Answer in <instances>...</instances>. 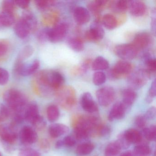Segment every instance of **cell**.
I'll return each mask as SVG.
<instances>
[{
    "mask_svg": "<svg viewBox=\"0 0 156 156\" xmlns=\"http://www.w3.org/2000/svg\"><path fill=\"white\" fill-rule=\"evenodd\" d=\"M3 98L9 108L14 111L15 114L24 115L27 106V99L20 91L15 89H9L4 94Z\"/></svg>",
    "mask_w": 156,
    "mask_h": 156,
    "instance_id": "cell-1",
    "label": "cell"
},
{
    "mask_svg": "<svg viewBox=\"0 0 156 156\" xmlns=\"http://www.w3.org/2000/svg\"><path fill=\"white\" fill-rule=\"evenodd\" d=\"M37 83L43 88L52 90H58L65 82L63 76L57 71H45L39 73L37 76Z\"/></svg>",
    "mask_w": 156,
    "mask_h": 156,
    "instance_id": "cell-2",
    "label": "cell"
},
{
    "mask_svg": "<svg viewBox=\"0 0 156 156\" xmlns=\"http://www.w3.org/2000/svg\"><path fill=\"white\" fill-rule=\"evenodd\" d=\"M151 73L146 69H140L130 74L128 77V83L131 89H138L147 83Z\"/></svg>",
    "mask_w": 156,
    "mask_h": 156,
    "instance_id": "cell-3",
    "label": "cell"
},
{
    "mask_svg": "<svg viewBox=\"0 0 156 156\" xmlns=\"http://www.w3.org/2000/svg\"><path fill=\"white\" fill-rule=\"evenodd\" d=\"M133 70V66L126 61H118L108 72V76L111 80H117L129 76Z\"/></svg>",
    "mask_w": 156,
    "mask_h": 156,
    "instance_id": "cell-4",
    "label": "cell"
},
{
    "mask_svg": "<svg viewBox=\"0 0 156 156\" xmlns=\"http://www.w3.org/2000/svg\"><path fill=\"white\" fill-rule=\"evenodd\" d=\"M68 30L67 23H56L52 28L47 30L48 40L52 43L60 42L66 36Z\"/></svg>",
    "mask_w": 156,
    "mask_h": 156,
    "instance_id": "cell-5",
    "label": "cell"
},
{
    "mask_svg": "<svg viewBox=\"0 0 156 156\" xmlns=\"http://www.w3.org/2000/svg\"><path fill=\"white\" fill-rule=\"evenodd\" d=\"M115 54L119 58L126 60H132L136 57L138 51L132 44H119L114 49Z\"/></svg>",
    "mask_w": 156,
    "mask_h": 156,
    "instance_id": "cell-6",
    "label": "cell"
},
{
    "mask_svg": "<svg viewBox=\"0 0 156 156\" xmlns=\"http://www.w3.org/2000/svg\"><path fill=\"white\" fill-rule=\"evenodd\" d=\"M96 95L100 105L107 107L115 100V92L111 87H104L97 91Z\"/></svg>",
    "mask_w": 156,
    "mask_h": 156,
    "instance_id": "cell-7",
    "label": "cell"
},
{
    "mask_svg": "<svg viewBox=\"0 0 156 156\" xmlns=\"http://www.w3.org/2000/svg\"><path fill=\"white\" fill-rule=\"evenodd\" d=\"M153 39L151 34L147 32L139 33L134 37L132 44L136 48L138 51L147 49L151 46Z\"/></svg>",
    "mask_w": 156,
    "mask_h": 156,
    "instance_id": "cell-8",
    "label": "cell"
},
{
    "mask_svg": "<svg viewBox=\"0 0 156 156\" xmlns=\"http://www.w3.org/2000/svg\"><path fill=\"white\" fill-rule=\"evenodd\" d=\"M14 126L5 124L0 126V138L7 144H13L19 136Z\"/></svg>",
    "mask_w": 156,
    "mask_h": 156,
    "instance_id": "cell-9",
    "label": "cell"
},
{
    "mask_svg": "<svg viewBox=\"0 0 156 156\" xmlns=\"http://www.w3.org/2000/svg\"><path fill=\"white\" fill-rule=\"evenodd\" d=\"M19 137L23 144L31 145L37 141L38 135L32 127L25 126L22 128L20 131Z\"/></svg>",
    "mask_w": 156,
    "mask_h": 156,
    "instance_id": "cell-10",
    "label": "cell"
},
{
    "mask_svg": "<svg viewBox=\"0 0 156 156\" xmlns=\"http://www.w3.org/2000/svg\"><path fill=\"white\" fill-rule=\"evenodd\" d=\"M105 31L99 22H95L91 28L86 32L85 38L87 41L91 42H97L104 38Z\"/></svg>",
    "mask_w": 156,
    "mask_h": 156,
    "instance_id": "cell-11",
    "label": "cell"
},
{
    "mask_svg": "<svg viewBox=\"0 0 156 156\" xmlns=\"http://www.w3.org/2000/svg\"><path fill=\"white\" fill-rule=\"evenodd\" d=\"M40 66V61L35 60L30 63L16 64V69L19 74L22 76H27L35 73Z\"/></svg>",
    "mask_w": 156,
    "mask_h": 156,
    "instance_id": "cell-12",
    "label": "cell"
},
{
    "mask_svg": "<svg viewBox=\"0 0 156 156\" xmlns=\"http://www.w3.org/2000/svg\"><path fill=\"white\" fill-rule=\"evenodd\" d=\"M129 13L134 17H141L147 12V7L144 2L139 0H134L128 2Z\"/></svg>",
    "mask_w": 156,
    "mask_h": 156,
    "instance_id": "cell-13",
    "label": "cell"
},
{
    "mask_svg": "<svg viewBox=\"0 0 156 156\" xmlns=\"http://www.w3.org/2000/svg\"><path fill=\"white\" fill-rule=\"evenodd\" d=\"M81 105L82 108L89 113L97 112L98 107L93 99V97L88 92L84 93L81 98Z\"/></svg>",
    "mask_w": 156,
    "mask_h": 156,
    "instance_id": "cell-14",
    "label": "cell"
},
{
    "mask_svg": "<svg viewBox=\"0 0 156 156\" xmlns=\"http://www.w3.org/2000/svg\"><path fill=\"white\" fill-rule=\"evenodd\" d=\"M73 17L76 22L79 25H83L89 22L90 14L87 9L82 6H78L75 9Z\"/></svg>",
    "mask_w": 156,
    "mask_h": 156,
    "instance_id": "cell-15",
    "label": "cell"
},
{
    "mask_svg": "<svg viewBox=\"0 0 156 156\" xmlns=\"http://www.w3.org/2000/svg\"><path fill=\"white\" fill-rule=\"evenodd\" d=\"M127 112L122 102H117L114 104L109 112L108 119L109 121H113L115 119H122L125 117Z\"/></svg>",
    "mask_w": 156,
    "mask_h": 156,
    "instance_id": "cell-16",
    "label": "cell"
},
{
    "mask_svg": "<svg viewBox=\"0 0 156 156\" xmlns=\"http://www.w3.org/2000/svg\"><path fill=\"white\" fill-rule=\"evenodd\" d=\"M24 119L32 124L40 117L39 108L35 103H31L27 105L24 112Z\"/></svg>",
    "mask_w": 156,
    "mask_h": 156,
    "instance_id": "cell-17",
    "label": "cell"
},
{
    "mask_svg": "<svg viewBox=\"0 0 156 156\" xmlns=\"http://www.w3.org/2000/svg\"><path fill=\"white\" fill-rule=\"evenodd\" d=\"M123 100L122 103L126 108L127 111H129L137 98V94L133 89L127 88L122 92Z\"/></svg>",
    "mask_w": 156,
    "mask_h": 156,
    "instance_id": "cell-18",
    "label": "cell"
},
{
    "mask_svg": "<svg viewBox=\"0 0 156 156\" xmlns=\"http://www.w3.org/2000/svg\"><path fill=\"white\" fill-rule=\"evenodd\" d=\"M75 93L73 87H66L61 89L59 95L68 106H73L75 104Z\"/></svg>",
    "mask_w": 156,
    "mask_h": 156,
    "instance_id": "cell-19",
    "label": "cell"
},
{
    "mask_svg": "<svg viewBox=\"0 0 156 156\" xmlns=\"http://www.w3.org/2000/svg\"><path fill=\"white\" fill-rule=\"evenodd\" d=\"M69 128L67 126L60 123H54L50 125L49 133L53 138H57L63 136L69 132Z\"/></svg>",
    "mask_w": 156,
    "mask_h": 156,
    "instance_id": "cell-20",
    "label": "cell"
},
{
    "mask_svg": "<svg viewBox=\"0 0 156 156\" xmlns=\"http://www.w3.org/2000/svg\"><path fill=\"white\" fill-rule=\"evenodd\" d=\"M14 32L19 38L24 39L28 37L31 30L28 24L22 19H21L15 24Z\"/></svg>",
    "mask_w": 156,
    "mask_h": 156,
    "instance_id": "cell-21",
    "label": "cell"
},
{
    "mask_svg": "<svg viewBox=\"0 0 156 156\" xmlns=\"http://www.w3.org/2000/svg\"><path fill=\"white\" fill-rule=\"evenodd\" d=\"M108 1H94L88 3L89 10L97 17L96 20H100V12L105 7H108Z\"/></svg>",
    "mask_w": 156,
    "mask_h": 156,
    "instance_id": "cell-22",
    "label": "cell"
},
{
    "mask_svg": "<svg viewBox=\"0 0 156 156\" xmlns=\"http://www.w3.org/2000/svg\"><path fill=\"white\" fill-rule=\"evenodd\" d=\"M124 135L130 144H137L142 140V134L134 129H129L124 131Z\"/></svg>",
    "mask_w": 156,
    "mask_h": 156,
    "instance_id": "cell-23",
    "label": "cell"
},
{
    "mask_svg": "<svg viewBox=\"0 0 156 156\" xmlns=\"http://www.w3.org/2000/svg\"><path fill=\"white\" fill-rule=\"evenodd\" d=\"M108 7L116 13H123L128 8V2L123 0L108 1Z\"/></svg>",
    "mask_w": 156,
    "mask_h": 156,
    "instance_id": "cell-24",
    "label": "cell"
},
{
    "mask_svg": "<svg viewBox=\"0 0 156 156\" xmlns=\"http://www.w3.org/2000/svg\"><path fill=\"white\" fill-rule=\"evenodd\" d=\"M102 23L105 27L108 30L115 29L118 25L117 19L112 14H105L102 19Z\"/></svg>",
    "mask_w": 156,
    "mask_h": 156,
    "instance_id": "cell-25",
    "label": "cell"
},
{
    "mask_svg": "<svg viewBox=\"0 0 156 156\" xmlns=\"http://www.w3.org/2000/svg\"><path fill=\"white\" fill-rule=\"evenodd\" d=\"M34 51L33 47L31 45H27L23 46L19 52L17 64L22 63L23 61L30 57Z\"/></svg>",
    "mask_w": 156,
    "mask_h": 156,
    "instance_id": "cell-26",
    "label": "cell"
},
{
    "mask_svg": "<svg viewBox=\"0 0 156 156\" xmlns=\"http://www.w3.org/2000/svg\"><path fill=\"white\" fill-rule=\"evenodd\" d=\"M67 44L70 48L75 51H81L84 48L83 42L79 37H70L67 40Z\"/></svg>",
    "mask_w": 156,
    "mask_h": 156,
    "instance_id": "cell-27",
    "label": "cell"
},
{
    "mask_svg": "<svg viewBox=\"0 0 156 156\" xmlns=\"http://www.w3.org/2000/svg\"><path fill=\"white\" fill-rule=\"evenodd\" d=\"M15 17L13 12L2 11L0 13V23L2 26L9 27L14 23Z\"/></svg>",
    "mask_w": 156,
    "mask_h": 156,
    "instance_id": "cell-28",
    "label": "cell"
},
{
    "mask_svg": "<svg viewBox=\"0 0 156 156\" xmlns=\"http://www.w3.org/2000/svg\"><path fill=\"white\" fill-rule=\"evenodd\" d=\"M108 61L102 56H98L92 63V69L94 71H103L109 67Z\"/></svg>",
    "mask_w": 156,
    "mask_h": 156,
    "instance_id": "cell-29",
    "label": "cell"
},
{
    "mask_svg": "<svg viewBox=\"0 0 156 156\" xmlns=\"http://www.w3.org/2000/svg\"><path fill=\"white\" fill-rule=\"evenodd\" d=\"M94 146L91 142H85L79 145L76 148V152L79 156H85L90 154L94 150Z\"/></svg>",
    "mask_w": 156,
    "mask_h": 156,
    "instance_id": "cell-30",
    "label": "cell"
},
{
    "mask_svg": "<svg viewBox=\"0 0 156 156\" xmlns=\"http://www.w3.org/2000/svg\"><path fill=\"white\" fill-rule=\"evenodd\" d=\"M22 19L28 24L31 31L36 29L37 26V19L32 12L29 11L24 12Z\"/></svg>",
    "mask_w": 156,
    "mask_h": 156,
    "instance_id": "cell-31",
    "label": "cell"
},
{
    "mask_svg": "<svg viewBox=\"0 0 156 156\" xmlns=\"http://www.w3.org/2000/svg\"><path fill=\"white\" fill-rule=\"evenodd\" d=\"M47 118L49 121L54 122L58 120L60 117V113L59 108L55 105H51L47 108Z\"/></svg>",
    "mask_w": 156,
    "mask_h": 156,
    "instance_id": "cell-32",
    "label": "cell"
},
{
    "mask_svg": "<svg viewBox=\"0 0 156 156\" xmlns=\"http://www.w3.org/2000/svg\"><path fill=\"white\" fill-rule=\"evenodd\" d=\"M121 148L117 141L111 142L108 145L105 150V156H116L119 154Z\"/></svg>",
    "mask_w": 156,
    "mask_h": 156,
    "instance_id": "cell-33",
    "label": "cell"
},
{
    "mask_svg": "<svg viewBox=\"0 0 156 156\" xmlns=\"http://www.w3.org/2000/svg\"><path fill=\"white\" fill-rule=\"evenodd\" d=\"M151 152V149L149 146L139 145L134 147L132 152L134 156H150Z\"/></svg>",
    "mask_w": 156,
    "mask_h": 156,
    "instance_id": "cell-34",
    "label": "cell"
},
{
    "mask_svg": "<svg viewBox=\"0 0 156 156\" xmlns=\"http://www.w3.org/2000/svg\"><path fill=\"white\" fill-rule=\"evenodd\" d=\"M145 65L149 72L155 73L156 70V60L155 57L151 56L149 53L145 54L144 56Z\"/></svg>",
    "mask_w": 156,
    "mask_h": 156,
    "instance_id": "cell-35",
    "label": "cell"
},
{
    "mask_svg": "<svg viewBox=\"0 0 156 156\" xmlns=\"http://www.w3.org/2000/svg\"><path fill=\"white\" fill-rule=\"evenodd\" d=\"M142 135L148 140L154 141L156 138V127L155 125L149 127L144 128L142 130Z\"/></svg>",
    "mask_w": 156,
    "mask_h": 156,
    "instance_id": "cell-36",
    "label": "cell"
},
{
    "mask_svg": "<svg viewBox=\"0 0 156 156\" xmlns=\"http://www.w3.org/2000/svg\"><path fill=\"white\" fill-rule=\"evenodd\" d=\"M74 133L76 139L79 140L86 139L89 135V130L78 124L75 128Z\"/></svg>",
    "mask_w": 156,
    "mask_h": 156,
    "instance_id": "cell-37",
    "label": "cell"
},
{
    "mask_svg": "<svg viewBox=\"0 0 156 156\" xmlns=\"http://www.w3.org/2000/svg\"><path fill=\"white\" fill-rule=\"evenodd\" d=\"M106 80V76L102 71L96 72L93 75V82L95 85H101L105 82Z\"/></svg>",
    "mask_w": 156,
    "mask_h": 156,
    "instance_id": "cell-38",
    "label": "cell"
},
{
    "mask_svg": "<svg viewBox=\"0 0 156 156\" xmlns=\"http://www.w3.org/2000/svg\"><path fill=\"white\" fill-rule=\"evenodd\" d=\"M156 95V79L153 80L151 83L149 90L148 92L146 101L148 104H150L153 101Z\"/></svg>",
    "mask_w": 156,
    "mask_h": 156,
    "instance_id": "cell-39",
    "label": "cell"
},
{
    "mask_svg": "<svg viewBox=\"0 0 156 156\" xmlns=\"http://www.w3.org/2000/svg\"><path fill=\"white\" fill-rule=\"evenodd\" d=\"M19 156H41V154L34 149L24 148L20 150Z\"/></svg>",
    "mask_w": 156,
    "mask_h": 156,
    "instance_id": "cell-40",
    "label": "cell"
},
{
    "mask_svg": "<svg viewBox=\"0 0 156 156\" xmlns=\"http://www.w3.org/2000/svg\"><path fill=\"white\" fill-rule=\"evenodd\" d=\"M15 1L10 0L4 1L2 3V11L8 12H13L15 8Z\"/></svg>",
    "mask_w": 156,
    "mask_h": 156,
    "instance_id": "cell-41",
    "label": "cell"
},
{
    "mask_svg": "<svg viewBox=\"0 0 156 156\" xmlns=\"http://www.w3.org/2000/svg\"><path fill=\"white\" fill-rule=\"evenodd\" d=\"M119 144L121 149H127L130 146V143L127 140L125 137L124 132L120 133L118 137L117 140H116Z\"/></svg>",
    "mask_w": 156,
    "mask_h": 156,
    "instance_id": "cell-42",
    "label": "cell"
},
{
    "mask_svg": "<svg viewBox=\"0 0 156 156\" xmlns=\"http://www.w3.org/2000/svg\"><path fill=\"white\" fill-rule=\"evenodd\" d=\"M10 115V112L8 108L1 103H0V122L6 121Z\"/></svg>",
    "mask_w": 156,
    "mask_h": 156,
    "instance_id": "cell-43",
    "label": "cell"
},
{
    "mask_svg": "<svg viewBox=\"0 0 156 156\" xmlns=\"http://www.w3.org/2000/svg\"><path fill=\"white\" fill-rule=\"evenodd\" d=\"M9 78V72L3 69L0 68V85H4L8 83Z\"/></svg>",
    "mask_w": 156,
    "mask_h": 156,
    "instance_id": "cell-44",
    "label": "cell"
},
{
    "mask_svg": "<svg viewBox=\"0 0 156 156\" xmlns=\"http://www.w3.org/2000/svg\"><path fill=\"white\" fill-rule=\"evenodd\" d=\"M55 2L53 1H45V0H40L36 1L35 3L38 8L41 9H45L50 6H52L54 4Z\"/></svg>",
    "mask_w": 156,
    "mask_h": 156,
    "instance_id": "cell-45",
    "label": "cell"
},
{
    "mask_svg": "<svg viewBox=\"0 0 156 156\" xmlns=\"http://www.w3.org/2000/svg\"><path fill=\"white\" fill-rule=\"evenodd\" d=\"M46 125V121L41 116H40V117L38 118L32 124L33 126L39 130H42L45 127Z\"/></svg>",
    "mask_w": 156,
    "mask_h": 156,
    "instance_id": "cell-46",
    "label": "cell"
},
{
    "mask_svg": "<svg viewBox=\"0 0 156 156\" xmlns=\"http://www.w3.org/2000/svg\"><path fill=\"white\" fill-rule=\"evenodd\" d=\"M156 109L154 106L149 108L145 114V117L147 120H153L156 117Z\"/></svg>",
    "mask_w": 156,
    "mask_h": 156,
    "instance_id": "cell-47",
    "label": "cell"
},
{
    "mask_svg": "<svg viewBox=\"0 0 156 156\" xmlns=\"http://www.w3.org/2000/svg\"><path fill=\"white\" fill-rule=\"evenodd\" d=\"M147 120L144 115H140L136 117L135 124L138 127L142 128L146 126Z\"/></svg>",
    "mask_w": 156,
    "mask_h": 156,
    "instance_id": "cell-48",
    "label": "cell"
},
{
    "mask_svg": "<svg viewBox=\"0 0 156 156\" xmlns=\"http://www.w3.org/2000/svg\"><path fill=\"white\" fill-rule=\"evenodd\" d=\"M64 146L67 147H72L76 144V141L73 137L70 136H66L62 140Z\"/></svg>",
    "mask_w": 156,
    "mask_h": 156,
    "instance_id": "cell-49",
    "label": "cell"
},
{
    "mask_svg": "<svg viewBox=\"0 0 156 156\" xmlns=\"http://www.w3.org/2000/svg\"><path fill=\"white\" fill-rule=\"evenodd\" d=\"M156 9H154L151 11V28L152 33L155 35L156 34Z\"/></svg>",
    "mask_w": 156,
    "mask_h": 156,
    "instance_id": "cell-50",
    "label": "cell"
},
{
    "mask_svg": "<svg viewBox=\"0 0 156 156\" xmlns=\"http://www.w3.org/2000/svg\"><path fill=\"white\" fill-rule=\"evenodd\" d=\"M111 132V128L108 126H104L100 128L99 130V134L103 137H107L109 136Z\"/></svg>",
    "mask_w": 156,
    "mask_h": 156,
    "instance_id": "cell-51",
    "label": "cell"
},
{
    "mask_svg": "<svg viewBox=\"0 0 156 156\" xmlns=\"http://www.w3.org/2000/svg\"><path fill=\"white\" fill-rule=\"evenodd\" d=\"M9 49V44L6 41H0V57L5 55Z\"/></svg>",
    "mask_w": 156,
    "mask_h": 156,
    "instance_id": "cell-52",
    "label": "cell"
},
{
    "mask_svg": "<svg viewBox=\"0 0 156 156\" xmlns=\"http://www.w3.org/2000/svg\"><path fill=\"white\" fill-rule=\"evenodd\" d=\"M15 4L22 9H26L29 7L30 2L27 0H19L15 1Z\"/></svg>",
    "mask_w": 156,
    "mask_h": 156,
    "instance_id": "cell-53",
    "label": "cell"
},
{
    "mask_svg": "<svg viewBox=\"0 0 156 156\" xmlns=\"http://www.w3.org/2000/svg\"><path fill=\"white\" fill-rule=\"evenodd\" d=\"M41 148L45 151H48L50 148V144L49 141L46 139H43L41 140L40 144Z\"/></svg>",
    "mask_w": 156,
    "mask_h": 156,
    "instance_id": "cell-54",
    "label": "cell"
},
{
    "mask_svg": "<svg viewBox=\"0 0 156 156\" xmlns=\"http://www.w3.org/2000/svg\"><path fill=\"white\" fill-rule=\"evenodd\" d=\"M64 144L62 140H58L55 143V147L57 149L61 148L62 147H63Z\"/></svg>",
    "mask_w": 156,
    "mask_h": 156,
    "instance_id": "cell-55",
    "label": "cell"
},
{
    "mask_svg": "<svg viewBox=\"0 0 156 156\" xmlns=\"http://www.w3.org/2000/svg\"><path fill=\"white\" fill-rule=\"evenodd\" d=\"M119 156H134L132 153V151H125L123 152L122 154H120Z\"/></svg>",
    "mask_w": 156,
    "mask_h": 156,
    "instance_id": "cell-56",
    "label": "cell"
},
{
    "mask_svg": "<svg viewBox=\"0 0 156 156\" xmlns=\"http://www.w3.org/2000/svg\"><path fill=\"white\" fill-rule=\"evenodd\" d=\"M0 156H2V153L1 152H0Z\"/></svg>",
    "mask_w": 156,
    "mask_h": 156,
    "instance_id": "cell-57",
    "label": "cell"
},
{
    "mask_svg": "<svg viewBox=\"0 0 156 156\" xmlns=\"http://www.w3.org/2000/svg\"><path fill=\"white\" fill-rule=\"evenodd\" d=\"M2 25L1 24V23H0V27H1Z\"/></svg>",
    "mask_w": 156,
    "mask_h": 156,
    "instance_id": "cell-58",
    "label": "cell"
}]
</instances>
